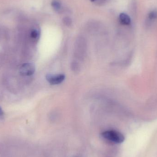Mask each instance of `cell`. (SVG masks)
<instances>
[{"instance_id":"6da1fadb","label":"cell","mask_w":157,"mask_h":157,"mask_svg":"<svg viewBox=\"0 0 157 157\" xmlns=\"http://www.w3.org/2000/svg\"><path fill=\"white\" fill-rule=\"evenodd\" d=\"M101 136L106 140L111 141L116 144H121L124 140V137L122 134L114 130H109L103 132Z\"/></svg>"},{"instance_id":"7a4b0ae2","label":"cell","mask_w":157,"mask_h":157,"mask_svg":"<svg viewBox=\"0 0 157 157\" xmlns=\"http://www.w3.org/2000/svg\"><path fill=\"white\" fill-rule=\"evenodd\" d=\"M35 70V66L33 63H27L21 65L19 69V72L23 76H29L34 74Z\"/></svg>"},{"instance_id":"3957f363","label":"cell","mask_w":157,"mask_h":157,"mask_svg":"<svg viewBox=\"0 0 157 157\" xmlns=\"http://www.w3.org/2000/svg\"><path fill=\"white\" fill-rule=\"evenodd\" d=\"M65 78V75L63 74L48 75L46 76V79L48 82L52 85L61 84Z\"/></svg>"},{"instance_id":"277c9868","label":"cell","mask_w":157,"mask_h":157,"mask_svg":"<svg viewBox=\"0 0 157 157\" xmlns=\"http://www.w3.org/2000/svg\"><path fill=\"white\" fill-rule=\"evenodd\" d=\"M119 20L120 23L123 25H128L131 23V19L130 17L124 13H121L119 16Z\"/></svg>"},{"instance_id":"5b68a950","label":"cell","mask_w":157,"mask_h":157,"mask_svg":"<svg viewBox=\"0 0 157 157\" xmlns=\"http://www.w3.org/2000/svg\"><path fill=\"white\" fill-rule=\"evenodd\" d=\"M157 18V10H153L149 12L147 16V24H151L153 21L155 20Z\"/></svg>"},{"instance_id":"8992f818","label":"cell","mask_w":157,"mask_h":157,"mask_svg":"<svg viewBox=\"0 0 157 157\" xmlns=\"http://www.w3.org/2000/svg\"><path fill=\"white\" fill-rule=\"evenodd\" d=\"M52 5L53 8L57 11L59 10L61 7V5L60 3L57 1H53L52 3Z\"/></svg>"},{"instance_id":"52a82bcc","label":"cell","mask_w":157,"mask_h":157,"mask_svg":"<svg viewBox=\"0 0 157 157\" xmlns=\"http://www.w3.org/2000/svg\"><path fill=\"white\" fill-rule=\"evenodd\" d=\"M39 36V32L37 29H33L30 32V37L33 39H37L38 38Z\"/></svg>"},{"instance_id":"ba28073f","label":"cell","mask_w":157,"mask_h":157,"mask_svg":"<svg viewBox=\"0 0 157 157\" xmlns=\"http://www.w3.org/2000/svg\"><path fill=\"white\" fill-rule=\"evenodd\" d=\"M63 22L67 25H70L71 24V20L69 17H65L63 19Z\"/></svg>"},{"instance_id":"9c48e42d","label":"cell","mask_w":157,"mask_h":157,"mask_svg":"<svg viewBox=\"0 0 157 157\" xmlns=\"http://www.w3.org/2000/svg\"><path fill=\"white\" fill-rule=\"evenodd\" d=\"M4 115V112L3 111L2 109V108L0 107V117H2V116H3Z\"/></svg>"},{"instance_id":"30bf717a","label":"cell","mask_w":157,"mask_h":157,"mask_svg":"<svg viewBox=\"0 0 157 157\" xmlns=\"http://www.w3.org/2000/svg\"><path fill=\"white\" fill-rule=\"evenodd\" d=\"M91 2H94V1H96V0H90Z\"/></svg>"}]
</instances>
